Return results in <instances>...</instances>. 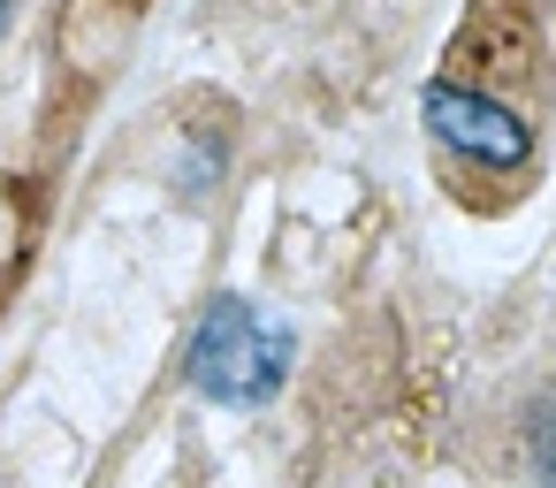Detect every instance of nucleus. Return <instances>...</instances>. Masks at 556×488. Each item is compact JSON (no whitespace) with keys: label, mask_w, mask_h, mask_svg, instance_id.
<instances>
[{"label":"nucleus","mask_w":556,"mask_h":488,"mask_svg":"<svg viewBox=\"0 0 556 488\" xmlns=\"http://www.w3.org/2000/svg\"><path fill=\"white\" fill-rule=\"evenodd\" d=\"M282 366H290V328L267 321L244 298H222L199 321V336H191V381L214 404H260V397H275Z\"/></svg>","instance_id":"obj_1"},{"label":"nucleus","mask_w":556,"mask_h":488,"mask_svg":"<svg viewBox=\"0 0 556 488\" xmlns=\"http://www.w3.org/2000/svg\"><path fill=\"white\" fill-rule=\"evenodd\" d=\"M0 24H9V0H0Z\"/></svg>","instance_id":"obj_4"},{"label":"nucleus","mask_w":556,"mask_h":488,"mask_svg":"<svg viewBox=\"0 0 556 488\" xmlns=\"http://www.w3.org/2000/svg\"><path fill=\"white\" fill-rule=\"evenodd\" d=\"M427 130L450 146V153H465V161H480V168H526V153H533V138H526V123L503 108V100H488V92H472V85H427Z\"/></svg>","instance_id":"obj_2"},{"label":"nucleus","mask_w":556,"mask_h":488,"mask_svg":"<svg viewBox=\"0 0 556 488\" xmlns=\"http://www.w3.org/2000/svg\"><path fill=\"white\" fill-rule=\"evenodd\" d=\"M533 473H541V488H556V412H541V427H533Z\"/></svg>","instance_id":"obj_3"}]
</instances>
